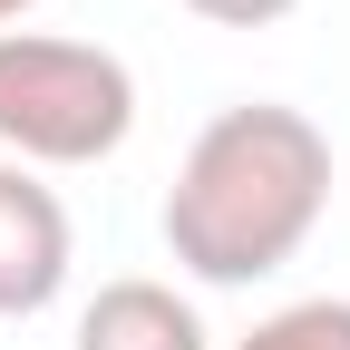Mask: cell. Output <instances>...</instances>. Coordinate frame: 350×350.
Masks as SVG:
<instances>
[{"label":"cell","instance_id":"obj_1","mask_svg":"<svg viewBox=\"0 0 350 350\" xmlns=\"http://www.w3.org/2000/svg\"><path fill=\"white\" fill-rule=\"evenodd\" d=\"M331 214V137L282 98H243L185 146L165 185V253L195 282H262Z\"/></svg>","mask_w":350,"mask_h":350},{"label":"cell","instance_id":"obj_2","mask_svg":"<svg viewBox=\"0 0 350 350\" xmlns=\"http://www.w3.org/2000/svg\"><path fill=\"white\" fill-rule=\"evenodd\" d=\"M137 137V78L98 39L0 29V146L10 165H98Z\"/></svg>","mask_w":350,"mask_h":350},{"label":"cell","instance_id":"obj_3","mask_svg":"<svg viewBox=\"0 0 350 350\" xmlns=\"http://www.w3.org/2000/svg\"><path fill=\"white\" fill-rule=\"evenodd\" d=\"M68 262H78V234H68V204L39 185L29 165L0 156V321H29L68 292Z\"/></svg>","mask_w":350,"mask_h":350},{"label":"cell","instance_id":"obj_4","mask_svg":"<svg viewBox=\"0 0 350 350\" xmlns=\"http://www.w3.org/2000/svg\"><path fill=\"white\" fill-rule=\"evenodd\" d=\"M78 350H204V321L175 282H98V301L78 312Z\"/></svg>","mask_w":350,"mask_h":350},{"label":"cell","instance_id":"obj_5","mask_svg":"<svg viewBox=\"0 0 350 350\" xmlns=\"http://www.w3.org/2000/svg\"><path fill=\"white\" fill-rule=\"evenodd\" d=\"M234 350H350V301H282L273 321H253Z\"/></svg>","mask_w":350,"mask_h":350},{"label":"cell","instance_id":"obj_6","mask_svg":"<svg viewBox=\"0 0 350 350\" xmlns=\"http://www.w3.org/2000/svg\"><path fill=\"white\" fill-rule=\"evenodd\" d=\"M195 20H214V29H273V20H292L301 0H185Z\"/></svg>","mask_w":350,"mask_h":350},{"label":"cell","instance_id":"obj_7","mask_svg":"<svg viewBox=\"0 0 350 350\" xmlns=\"http://www.w3.org/2000/svg\"><path fill=\"white\" fill-rule=\"evenodd\" d=\"M29 10H39V0H0V29H10V20H29Z\"/></svg>","mask_w":350,"mask_h":350}]
</instances>
